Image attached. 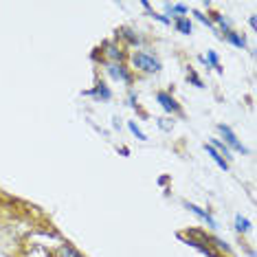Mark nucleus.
Here are the masks:
<instances>
[{
  "label": "nucleus",
  "mask_w": 257,
  "mask_h": 257,
  "mask_svg": "<svg viewBox=\"0 0 257 257\" xmlns=\"http://www.w3.org/2000/svg\"><path fill=\"white\" fill-rule=\"evenodd\" d=\"M132 66L141 73H159L161 71V60L154 57L148 51H134L132 53Z\"/></svg>",
  "instance_id": "f257e3e1"
},
{
  "label": "nucleus",
  "mask_w": 257,
  "mask_h": 257,
  "mask_svg": "<svg viewBox=\"0 0 257 257\" xmlns=\"http://www.w3.org/2000/svg\"><path fill=\"white\" fill-rule=\"evenodd\" d=\"M218 132L222 134V139H224V141H222V143H224V145H226V148H229L231 152H239V154H248V150L244 148L242 141H239V139L235 137V132H233V130H231V127L226 125V123H220V125H218Z\"/></svg>",
  "instance_id": "f03ea898"
},
{
  "label": "nucleus",
  "mask_w": 257,
  "mask_h": 257,
  "mask_svg": "<svg viewBox=\"0 0 257 257\" xmlns=\"http://www.w3.org/2000/svg\"><path fill=\"white\" fill-rule=\"evenodd\" d=\"M106 73L112 77L114 81H119V84H132V73L130 68L125 66V64H116V62H108L106 64Z\"/></svg>",
  "instance_id": "7ed1b4c3"
},
{
  "label": "nucleus",
  "mask_w": 257,
  "mask_h": 257,
  "mask_svg": "<svg viewBox=\"0 0 257 257\" xmlns=\"http://www.w3.org/2000/svg\"><path fill=\"white\" fill-rule=\"evenodd\" d=\"M183 207H185V209H187V211H189V213H194V215H196V218H200V220L204 222V224H207V226H209V229H213V231H215V229H218V220H215V218H213V215H211V213H209V211H207V209L198 207V204H194V202H187V200L183 202Z\"/></svg>",
  "instance_id": "20e7f679"
},
{
  "label": "nucleus",
  "mask_w": 257,
  "mask_h": 257,
  "mask_svg": "<svg viewBox=\"0 0 257 257\" xmlns=\"http://www.w3.org/2000/svg\"><path fill=\"white\" fill-rule=\"evenodd\" d=\"M156 101H159L161 108L165 110V112H169V114H178L180 112V103L172 95H169V92H165V90L156 92Z\"/></svg>",
  "instance_id": "39448f33"
},
{
  "label": "nucleus",
  "mask_w": 257,
  "mask_h": 257,
  "mask_svg": "<svg viewBox=\"0 0 257 257\" xmlns=\"http://www.w3.org/2000/svg\"><path fill=\"white\" fill-rule=\"evenodd\" d=\"M101 49H103V55H106L110 62L123 64V60H125V53H123V51H121V46L116 44V42H103V44H101Z\"/></svg>",
  "instance_id": "423d86ee"
},
{
  "label": "nucleus",
  "mask_w": 257,
  "mask_h": 257,
  "mask_svg": "<svg viewBox=\"0 0 257 257\" xmlns=\"http://www.w3.org/2000/svg\"><path fill=\"white\" fill-rule=\"evenodd\" d=\"M165 11L172 16L174 20H176V18H187L189 7H187V5H180V3H165ZM172 18H169V20H172Z\"/></svg>",
  "instance_id": "0eeeda50"
},
{
  "label": "nucleus",
  "mask_w": 257,
  "mask_h": 257,
  "mask_svg": "<svg viewBox=\"0 0 257 257\" xmlns=\"http://www.w3.org/2000/svg\"><path fill=\"white\" fill-rule=\"evenodd\" d=\"M116 38H121V40H125L130 46H141V36H137V31L134 29H127V27H123V29H119L116 31Z\"/></svg>",
  "instance_id": "6e6552de"
},
{
  "label": "nucleus",
  "mask_w": 257,
  "mask_h": 257,
  "mask_svg": "<svg viewBox=\"0 0 257 257\" xmlns=\"http://www.w3.org/2000/svg\"><path fill=\"white\" fill-rule=\"evenodd\" d=\"M84 95H90V97H95V99H103V101H108V99H112V90L108 88L103 81H99V84L95 86L92 90H86Z\"/></svg>",
  "instance_id": "1a4fd4ad"
},
{
  "label": "nucleus",
  "mask_w": 257,
  "mask_h": 257,
  "mask_svg": "<svg viewBox=\"0 0 257 257\" xmlns=\"http://www.w3.org/2000/svg\"><path fill=\"white\" fill-rule=\"evenodd\" d=\"M198 62L200 64H204V66H211V68H215L218 73H222V66H220V57H218V53L215 51H207V55H200L198 57Z\"/></svg>",
  "instance_id": "9d476101"
},
{
  "label": "nucleus",
  "mask_w": 257,
  "mask_h": 257,
  "mask_svg": "<svg viewBox=\"0 0 257 257\" xmlns=\"http://www.w3.org/2000/svg\"><path fill=\"white\" fill-rule=\"evenodd\" d=\"M222 38H224V40H226V42H229L231 46H235V49H244V46H246V38H244L242 33L233 31V29H231V31H226Z\"/></svg>",
  "instance_id": "9b49d317"
},
{
  "label": "nucleus",
  "mask_w": 257,
  "mask_h": 257,
  "mask_svg": "<svg viewBox=\"0 0 257 257\" xmlns=\"http://www.w3.org/2000/svg\"><path fill=\"white\" fill-rule=\"evenodd\" d=\"M204 152H207V154L211 156V161H213L215 165H218V167L222 169V172H226V169H229V163H226L224 159H222V156H220L218 152H215V150H213V148H211V145H209V143H204Z\"/></svg>",
  "instance_id": "f8f14e48"
},
{
  "label": "nucleus",
  "mask_w": 257,
  "mask_h": 257,
  "mask_svg": "<svg viewBox=\"0 0 257 257\" xmlns=\"http://www.w3.org/2000/svg\"><path fill=\"white\" fill-rule=\"evenodd\" d=\"M209 145H211V148H213L215 152H218V154H220V156H222V159H224L226 163H229V161L233 159V156H231V150L226 148V145L222 143L220 139H211V143H209Z\"/></svg>",
  "instance_id": "ddd939ff"
},
{
  "label": "nucleus",
  "mask_w": 257,
  "mask_h": 257,
  "mask_svg": "<svg viewBox=\"0 0 257 257\" xmlns=\"http://www.w3.org/2000/svg\"><path fill=\"white\" fill-rule=\"evenodd\" d=\"M174 29H176L178 33H183V36H189V33L194 31L189 18H176V20H174Z\"/></svg>",
  "instance_id": "4468645a"
},
{
  "label": "nucleus",
  "mask_w": 257,
  "mask_h": 257,
  "mask_svg": "<svg viewBox=\"0 0 257 257\" xmlns=\"http://www.w3.org/2000/svg\"><path fill=\"white\" fill-rule=\"evenodd\" d=\"M235 231L237 233H248L250 231V220L244 215H235Z\"/></svg>",
  "instance_id": "2eb2a0df"
},
{
  "label": "nucleus",
  "mask_w": 257,
  "mask_h": 257,
  "mask_svg": "<svg viewBox=\"0 0 257 257\" xmlns=\"http://www.w3.org/2000/svg\"><path fill=\"white\" fill-rule=\"evenodd\" d=\"M127 127H130V132L139 139V141H148V134H145V132L141 130V127L137 125V121H127Z\"/></svg>",
  "instance_id": "dca6fc26"
},
{
  "label": "nucleus",
  "mask_w": 257,
  "mask_h": 257,
  "mask_svg": "<svg viewBox=\"0 0 257 257\" xmlns=\"http://www.w3.org/2000/svg\"><path fill=\"white\" fill-rule=\"evenodd\" d=\"M213 20L215 22H218V25H220V29H222V31H231V25H229V20H226L224 18V16H222V14H213Z\"/></svg>",
  "instance_id": "f3484780"
},
{
  "label": "nucleus",
  "mask_w": 257,
  "mask_h": 257,
  "mask_svg": "<svg viewBox=\"0 0 257 257\" xmlns=\"http://www.w3.org/2000/svg\"><path fill=\"white\" fill-rule=\"evenodd\" d=\"M148 14H150V16H152V18H154L156 22H161V25H165V27H167V25H172V20H169L165 14H156V11H152V9L148 11Z\"/></svg>",
  "instance_id": "a211bd4d"
},
{
  "label": "nucleus",
  "mask_w": 257,
  "mask_h": 257,
  "mask_svg": "<svg viewBox=\"0 0 257 257\" xmlns=\"http://www.w3.org/2000/svg\"><path fill=\"white\" fill-rule=\"evenodd\" d=\"M187 81H191V84H194V86H196V88H204L202 79H200V77H198V75H196L194 71H189V73H187Z\"/></svg>",
  "instance_id": "6ab92c4d"
},
{
  "label": "nucleus",
  "mask_w": 257,
  "mask_h": 257,
  "mask_svg": "<svg viewBox=\"0 0 257 257\" xmlns=\"http://www.w3.org/2000/svg\"><path fill=\"white\" fill-rule=\"evenodd\" d=\"M194 16H196V20H200L202 25H207L209 29H215V27H213V22L209 20V18H207V16H204V14H200V11H194Z\"/></svg>",
  "instance_id": "aec40b11"
},
{
  "label": "nucleus",
  "mask_w": 257,
  "mask_h": 257,
  "mask_svg": "<svg viewBox=\"0 0 257 257\" xmlns=\"http://www.w3.org/2000/svg\"><path fill=\"white\" fill-rule=\"evenodd\" d=\"M127 106L137 108V92H134V90H130V95H127Z\"/></svg>",
  "instance_id": "412c9836"
},
{
  "label": "nucleus",
  "mask_w": 257,
  "mask_h": 257,
  "mask_svg": "<svg viewBox=\"0 0 257 257\" xmlns=\"http://www.w3.org/2000/svg\"><path fill=\"white\" fill-rule=\"evenodd\" d=\"M169 119H159V125H161V130H172V123H167Z\"/></svg>",
  "instance_id": "4be33fe9"
}]
</instances>
